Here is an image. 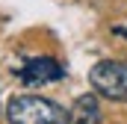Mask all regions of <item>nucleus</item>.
<instances>
[{"mask_svg": "<svg viewBox=\"0 0 127 124\" xmlns=\"http://www.w3.org/2000/svg\"><path fill=\"white\" fill-rule=\"evenodd\" d=\"M9 124H65V109L41 94H15L6 106Z\"/></svg>", "mask_w": 127, "mask_h": 124, "instance_id": "nucleus-1", "label": "nucleus"}, {"mask_svg": "<svg viewBox=\"0 0 127 124\" xmlns=\"http://www.w3.org/2000/svg\"><path fill=\"white\" fill-rule=\"evenodd\" d=\"M89 83L100 97H109V100H127V65L112 59H103L92 65L89 71Z\"/></svg>", "mask_w": 127, "mask_h": 124, "instance_id": "nucleus-2", "label": "nucleus"}, {"mask_svg": "<svg viewBox=\"0 0 127 124\" xmlns=\"http://www.w3.org/2000/svg\"><path fill=\"white\" fill-rule=\"evenodd\" d=\"M62 65L50 56H27V59L18 65V80L24 86H47V83H56L62 77Z\"/></svg>", "mask_w": 127, "mask_h": 124, "instance_id": "nucleus-3", "label": "nucleus"}, {"mask_svg": "<svg viewBox=\"0 0 127 124\" xmlns=\"http://www.w3.org/2000/svg\"><path fill=\"white\" fill-rule=\"evenodd\" d=\"M65 124H100V106L95 94H80L65 112Z\"/></svg>", "mask_w": 127, "mask_h": 124, "instance_id": "nucleus-4", "label": "nucleus"}, {"mask_svg": "<svg viewBox=\"0 0 127 124\" xmlns=\"http://www.w3.org/2000/svg\"><path fill=\"white\" fill-rule=\"evenodd\" d=\"M115 32H121V35H127V30H121V27H118V30H115Z\"/></svg>", "mask_w": 127, "mask_h": 124, "instance_id": "nucleus-5", "label": "nucleus"}]
</instances>
